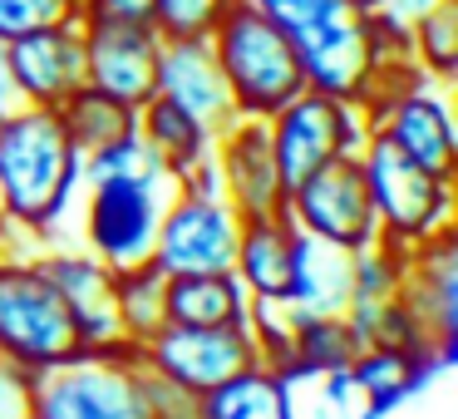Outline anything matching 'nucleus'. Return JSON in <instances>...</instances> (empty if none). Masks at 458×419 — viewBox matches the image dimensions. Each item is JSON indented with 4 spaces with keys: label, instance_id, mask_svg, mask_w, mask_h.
<instances>
[{
    "label": "nucleus",
    "instance_id": "nucleus-8",
    "mask_svg": "<svg viewBox=\"0 0 458 419\" xmlns=\"http://www.w3.org/2000/svg\"><path fill=\"white\" fill-rule=\"evenodd\" d=\"M242 218L217 188H173L158 218L153 267L163 277H192V271H232Z\"/></svg>",
    "mask_w": 458,
    "mask_h": 419
},
{
    "label": "nucleus",
    "instance_id": "nucleus-33",
    "mask_svg": "<svg viewBox=\"0 0 458 419\" xmlns=\"http://www.w3.org/2000/svg\"><path fill=\"white\" fill-rule=\"evenodd\" d=\"M143 395H148L153 419H202V395L153 375V370H143Z\"/></svg>",
    "mask_w": 458,
    "mask_h": 419
},
{
    "label": "nucleus",
    "instance_id": "nucleus-26",
    "mask_svg": "<svg viewBox=\"0 0 458 419\" xmlns=\"http://www.w3.org/2000/svg\"><path fill=\"white\" fill-rule=\"evenodd\" d=\"M360 350V336L345 316H310L296 321V355H291V380L310 375H340L350 370Z\"/></svg>",
    "mask_w": 458,
    "mask_h": 419
},
{
    "label": "nucleus",
    "instance_id": "nucleus-34",
    "mask_svg": "<svg viewBox=\"0 0 458 419\" xmlns=\"http://www.w3.org/2000/svg\"><path fill=\"white\" fill-rule=\"evenodd\" d=\"M242 5H251V11H261L267 21H276L286 35L306 30V25H316L326 11H335L340 0H242Z\"/></svg>",
    "mask_w": 458,
    "mask_h": 419
},
{
    "label": "nucleus",
    "instance_id": "nucleus-3",
    "mask_svg": "<svg viewBox=\"0 0 458 419\" xmlns=\"http://www.w3.org/2000/svg\"><path fill=\"white\" fill-rule=\"evenodd\" d=\"M301 55V74L306 90L330 94L340 104H355L369 94L379 64L385 60H409L404 25L385 21V15H360L340 0L335 11H326L316 25L291 35Z\"/></svg>",
    "mask_w": 458,
    "mask_h": 419
},
{
    "label": "nucleus",
    "instance_id": "nucleus-30",
    "mask_svg": "<svg viewBox=\"0 0 458 419\" xmlns=\"http://www.w3.org/2000/svg\"><path fill=\"white\" fill-rule=\"evenodd\" d=\"M70 21H80V0H0V45Z\"/></svg>",
    "mask_w": 458,
    "mask_h": 419
},
{
    "label": "nucleus",
    "instance_id": "nucleus-17",
    "mask_svg": "<svg viewBox=\"0 0 458 419\" xmlns=\"http://www.w3.org/2000/svg\"><path fill=\"white\" fill-rule=\"evenodd\" d=\"M369 133H385L404 158H414L419 168L438 173V178H454L458 173L454 109H448V99L434 90V80L404 90L375 124H369Z\"/></svg>",
    "mask_w": 458,
    "mask_h": 419
},
{
    "label": "nucleus",
    "instance_id": "nucleus-11",
    "mask_svg": "<svg viewBox=\"0 0 458 419\" xmlns=\"http://www.w3.org/2000/svg\"><path fill=\"white\" fill-rule=\"evenodd\" d=\"M404 296L409 316H414L424 346L434 350L438 365L454 360L458 346V232L444 227L428 242L404 252Z\"/></svg>",
    "mask_w": 458,
    "mask_h": 419
},
{
    "label": "nucleus",
    "instance_id": "nucleus-4",
    "mask_svg": "<svg viewBox=\"0 0 458 419\" xmlns=\"http://www.w3.org/2000/svg\"><path fill=\"white\" fill-rule=\"evenodd\" d=\"M0 355L25 370L70 365L84 355V336L40 257H0Z\"/></svg>",
    "mask_w": 458,
    "mask_h": 419
},
{
    "label": "nucleus",
    "instance_id": "nucleus-10",
    "mask_svg": "<svg viewBox=\"0 0 458 419\" xmlns=\"http://www.w3.org/2000/svg\"><path fill=\"white\" fill-rule=\"evenodd\" d=\"M286 218L296 222V232L335 242L345 252H365L379 242V218L355 153H345V158L326 163L320 173H310L306 183H296L286 192Z\"/></svg>",
    "mask_w": 458,
    "mask_h": 419
},
{
    "label": "nucleus",
    "instance_id": "nucleus-23",
    "mask_svg": "<svg viewBox=\"0 0 458 419\" xmlns=\"http://www.w3.org/2000/svg\"><path fill=\"white\" fill-rule=\"evenodd\" d=\"M55 114H60V124H64V133H70L80 158H94V153H109V149H119V143L139 139V109L89 90V84L74 90Z\"/></svg>",
    "mask_w": 458,
    "mask_h": 419
},
{
    "label": "nucleus",
    "instance_id": "nucleus-32",
    "mask_svg": "<svg viewBox=\"0 0 458 419\" xmlns=\"http://www.w3.org/2000/svg\"><path fill=\"white\" fill-rule=\"evenodd\" d=\"M80 25H139V30H158V0H80Z\"/></svg>",
    "mask_w": 458,
    "mask_h": 419
},
{
    "label": "nucleus",
    "instance_id": "nucleus-6",
    "mask_svg": "<svg viewBox=\"0 0 458 419\" xmlns=\"http://www.w3.org/2000/svg\"><path fill=\"white\" fill-rule=\"evenodd\" d=\"M355 158H360V173H365L369 202H375V218H379V242L409 252L419 242H428L434 232L454 227V178L419 168L385 133H365Z\"/></svg>",
    "mask_w": 458,
    "mask_h": 419
},
{
    "label": "nucleus",
    "instance_id": "nucleus-22",
    "mask_svg": "<svg viewBox=\"0 0 458 419\" xmlns=\"http://www.w3.org/2000/svg\"><path fill=\"white\" fill-rule=\"evenodd\" d=\"M251 296L232 271H192L163 281V326H247Z\"/></svg>",
    "mask_w": 458,
    "mask_h": 419
},
{
    "label": "nucleus",
    "instance_id": "nucleus-37",
    "mask_svg": "<svg viewBox=\"0 0 458 419\" xmlns=\"http://www.w3.org/2000/svg\"><path fill=\"white\" fill-rule=\"evenodd\" d=\"M15 109V90H11V74H5V45H0V114Z\"/></svg>",
    "mask_w": 458,
    "mask_h": 419
},
{
    "label": "nucleus",
    "instance_id": "nucleus-25",
    "mask_svg": "<svg viewBox=\"0 0 458 419\" xmlns=\"http://www.w3.org/2000/svg\"><path fill=\"white\" fill-rule=\"evenodd\" d=\"M202 419H296L291 380L267 365H251L202 395Z\"/></svg>",
    "mask_w": 458,
    "mask_h": 419
},
{
    "label": "nucleus",
    "instance_id": "nucleus-5",
    "mask_svg": "<svg viewBox=\"0 0 458 419\" xmlns=\"http://www.w3.org/2000/svg\"><path fill=\"white\" fill-rule=\"evenodd\" d=\"M168 198L173 178L163 168L89 178L84 183V252H94L109 271L148 267Z\"/></svg>",
    "mask_w": 458,
    "mask_h": 419
},
{
    "label": "nucleus",
    "instance_id": "nucleus-38",
    "mask_svg": "<svg viewBox=\"0 0 458 419\" xmlns=\"http://www.w3.org/2000/svg\"><path fill=\"white\" fill-rule=\"evenodd\" d=\"M345 5H350V11H360V15H379L389 0H345Z\"/></svg>",
    "mask_w": 458,
    "mask_h": 419
},
{
    "label": "nucleus",
    "instance_id": "nucleus-14",
    "mask_svg": "<svg viewBox=\"0 0 458 419\" xmlns=\"http://www.w3.org/2000/svg\"><path fill=\"white\" fill-rule=\"evenodd\" d=\"M212 168H217V188L237 208V218L286 212V183L271 158L267 119H232L212 143Z\"/></svg>",
    "mask_w": 458,
    "mask_h": 419
},
{
    "label": "nucleus",
    "instance_id": "nucleus-19",
    "mask_svg": "<svg viewBox=\"0 0 458 419\" xmlns=\"http://www.w3.org/2000/svg\"><path fill=\"white\" fill-rule=\"evenodd\" d=\"M281 306H286L296 321H310V316H350V306H355V252L296 232L291 281H286Z\"/></svg>",
    "mask_w": 458,
    "mask_h": 419
},
{
    "label": "nucleus",
    "instance_id": "nucleus-36",
    "mask_svg": "<svg viewBox=\"0 0 458 419\" xmlns=\"http://www.w3.org/2000/svg\"><path fill=\"white\" fill-rule=\"evenodd\" d=\"M428 5H434V0H389L379 15H385V21H394V25H409L414 15H424Z\"/></svg>",
    "mask_w": 458,
    "mask_h": 419
},
{
    "label": "nucleus",
    "instance_id": "nucleus-31",
    "mask_svg": "<svg viewBox=\"0 0 458 419\" xmlns=\"http://www.w3.org/2000/svg\"><path fill=\"white\" fill-rule=\"evenodd\" d=\"M237 0H158V35L182 40V35H212V25L232 11Z\"/></svg>",
    "mask_w": 458,
    "mask_h": 419
},
{
    "label": "nucleus",
    "instance_id": "nucleus-7",
    "mask_svg": "<svg viewBox=\"0 0 458 419\" xmlns=\"http://www.w3.org/2000/svg\"><path fill=\"white\" fill-rule=\"evenodd\" d=\"M267 139H271V158L281 168V183L291 192L296 183H306L310 173L326 168V163L355 153L365 143V119H360L355 104L301 90L296 99L281 104L267 119Z\"/></svg>",
    "mask_w": 458,
    "mask_h": 419
},
{
    "label": "nucleus",
    "instance_id": "nucleus-20",
    "mask_svg": "<svg viewBox=\"0 0 458 419\" xmlns=\"http://www.w3.org/2000/svg\"><path fill=\"white\" fill-rule=\"evenodd\" d=\"M74 395V419H153L143 395L139 350L123 355H80L64 365Z\"/></svg>",
    "mask_w": 458,
    "mask_h": 419
},
{
    "label": "nucleus",
    "instance_id": "nucleus-12",
    "mask_svg": "<svg viewBox=\"0 0 458 419\" xmlns=\"http://www.w3.org/2000/svg\"><path fill=\"white\" fill-rule=\"evenodd\" d=\"M45 277L60 286L74 326L84 336V355H123L139 350L119 326V301H114V271L84 247H55L40 257Z\"/></svg>",
    "mask_w": 458,
    "mask_h": 419
},
{
    "label": "nucleus",
    "instance_id": "nucleus-21",
    "mask_svg": "<svg viewBox=\"0 0 458 419\" xmlns=\"http://www.w3.org/2000/svg\"><path fill=\"white\" fill-rule=\"evenodd\" d=\"M291 252H296V222L286 212L242 218L237 252H232V277L242 281V291L251 301H281L291 281Z\"/></svg>",
    "mask_w": 458,
    "mask_h": 419
},
{
    "label": "nucleus",
    "instance_id": "nucleus-1",
    "mask_svg": "<svg viewBox=\"0 0 458 419\" xmlns=\"http://www.w3.org/2000/svg\"><path fill=\"white\" fill-rule=\"evenodd\" d=\"M84 188V158L74 153L55 109L15 104L0 114V222L25 237H55Z\"/></svg>",
    "mask_w": 458,
    "mask_h": 419
},
{
    "label": "nucleus",
    "instance_id": "nucleus-29",
    "mask_svg": "<svg viewBox=\"0 0 458 419\" xmlns=\"http://www.w3.org/2000/svg\"><path fill=\"white\" fill-rule=\"evenodd\" d=\"M247 330H251V340H257L261 365L291 380V355H296V316H291L281 301H251Z\"/></svg>",
    "mask_w": 458,
    "mask_h": 419
},
{
    "label": "nucleus",
    "instance_id": "nucleus-28",
    "mask_svg": "<svg viewBox=\"0 0 458 419\" xmlns=\"http://www.w3.org/2000/svg\"><path fill=\"white\" fill-rule=\"evenodd\" d=\"M163 271L153 267H133V271H114V301H119V326L133 346L163 330Z\"/></svg>",
    "mask_w": 458,
    "mask_h": 419
},
{
    "label": "nucleus",
    "instance_id": "nucleus-2",
    "mask_svg": "<svg viewBox=\"0 0 458 419\" xmlns=\"http://www.w3.org/2000/svg\"><path fill=\"white\" fill-rule=\"evenodd\" d=\"M208 40L217 50V64H222V80H227L237 119H271L281 104H291L306 90L296 40L276 21H267L261 11L242 5V0L212 25Z\"/></svg>",
    "mask_w": 458,
    "mask_h": 419
},
{
    "label": "nucleus",
    "instance_id": "nucleus-27",
    "mask_svg": "<svg viewBox=\"0 0 458 419\" xmlns=\"http://www.w3.org/2000/svg\"><path fill=\"white\" fill-rule=\"evenodd\" d=\"M409 60L428 74L434 84L454 80L458 70V0H434L424 15L404 25Z\"/></svg>",
    "mask_w": 458,
    "mask_h": 419
},
{
    "label": "nucleus",
    "instance_id": "nucleus-9",
    "mask_svg": "<svg viewBox=\"0 0 458 419\" xmlns=\"http://www.w3.org/2000/svg\"><path fill=\"white\" fill-rule=\"evenodd\" d=\"M139 365L192 395H208L232 375L261 365V355L247 326H163L139 346Z\"/></svg>",
    "mask_w": 458,
    "mask_h": 419
},
{
    "label": "nucleus",
    "instance_id": "nucleus-35",
    "mask_svg": "<svg viewBox=\"0 0 458 419\" xmlns=\"http://www.w3.org/2000/svg\"><path fill=\"white\" fill-rule=\"evenodd\" d=\"M30 385H35V370H25V365L0 355V419H25V409H30Z\"/></svg>",
    "mask_w": 458,
    "mask_h": 419
},
{
    "label": "nucleus",
    "instance_id": "nucleus-24",
    "mask_svg": "<svg viewBox=\"0 0 458 419\" xmlns=\"http://www.w3.org/2000/svg\"><path fill=\"white\" fill-rule=\"evenodd\" d=\"M428 370H438L428 355H419V350H399V346H360L355 360H350V385L365 395V415H379V409H389L394 399H404L409 389L419 385V380L428 375Z\"/></svg>",
    "mask_w": 458,
    "mask_h": 419
},
{
    "label": "nucleus",
    "instance_id": "nucleus-16",
    "mask_svg": "<svg viewBox=\"0 0 458 419\" xmlns=\"http://www.w3.org/2000/svg\"><path fill=\"white\" fill-rule=\"evenodd\" d=\"M158 99L192 114L208 133H222L237 119L227 80H222V64H217V50H212L208 35H182V40L158 45Z\"/></svg>",
    "mask_w": 458,
    "mask_h": 419
},
{
    "label": "nucleus",
    "instance_id": "nucleus-13",
    "mask_svg": "<svg viewBox=\"0 0 458 419\" xmlns=\"http://www.w3.org/2000/svg\"><path fill=\"white\" fill-rule=\"evenodd\" d=\"M5 74H11L15 104L60 109L74 90H84V35L80 21L45 25L5 45Z\"/></svg>",
    "mask_w": 458,
    "mask_h": 419
},
{
    "label": "nucleus",
    "instance_id": "nucleus-15",
    "mask_svg": "<svg viewBox=\"0 0 458 419\" xmlns=\"http://www.w3.org/2000/svg\"><path fill=\"white\" fill-rule=\"evenodd\" d=\"M84 35V84L109 99L143 109L158 94V30L139 25H80Z\"/></svg>",
    "mask_w": 458,
    "mask_h": 419
},
{
    "label": "nucleus",
    "instance_id": "nucleus-18",
    "mask_svg": "<svg viewBox=\"0 0 458 419\" xmlns=\"http://www.w3.org/2000/svg\"><path fill=\"white\" fill-rule=\"evenodd\" d=\"M139 139L153 153V163L173 178V188H217V168H212V143H217V133H208L178 104L153 94L139 109Z\"/></svg>",
    "mask_w": 458,
    "mask_h": 419
}]
</instances>
